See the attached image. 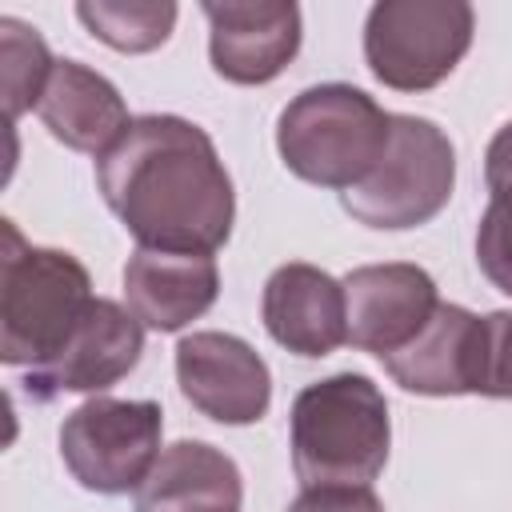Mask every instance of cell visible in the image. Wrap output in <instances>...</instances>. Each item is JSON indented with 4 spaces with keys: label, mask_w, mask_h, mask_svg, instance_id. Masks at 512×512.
<instances>
[{
    "label": "cell",
    "mask_w": 512,
    "mask_h": 512,
    "mask_svg": "<svg viewBox=\"0 0 512 512\" xmlns=\"http://www.w3.org/2000/svg\"><path fill=\"white\" fill-rule=\"evenodd\" d=\"M96 188L140 248L212 256L236 220L216 144L184 116H136L96 160Z\"/></svg>",
    "instance_id": "obj_1"
},
{
    "label": "cell",
    "mask_w": 512,
    "mask_h": 512,
    "mask_svg": "<svg viewBox=\"0 0 512 512\" xmlns=\"http://www.w3.org/2000/svg\"><path fill=\"white\" fill-rule=\"evenodd\" d=\"M388 440L384 392L360 372L316 380L292 404V468L304 488H368L384 472Z\"/></svg>",
    "instance_id": "obj_2"
},
{
    "label": "cell",
    "mask_w": 512,
    "mask_h": 512,
    "mask_svg": "<svg viewBox=\"0 0 512 512\" xmlns=\"http://www.w3.org/2000/svg\"><path fill=\"white\" fill-rule=\"evenodd\" d=\"M92 304L88 268L60 248H32L4 220L0 252V360L40 368Z\"/></svg>",
    "instance_id": "obj_3"
},
{
    "label": "cell",
    "mask_w": 512,
    "mask_h": 512,
    "mask_svg": "<svg viewBox=\"0 0 512 512\" xmlns=\"http://www.w3.org/2000/svg\"><path fill=\"white\" fill-rule=\"evenodd\" d=\"M388 124L392 112L368 92L352 84H316L280 112L276 148L300 180L348 192L376 168L388 144Z\"/></svg>",
    "instance_id": "obj_4"
},
{
    "label": "cell",
    "mask_w": 512,
    "mask_h": 512,
    "mask_svg": "<svg viewBox=\"0 0 512 512\" xmlns=\"http://www.w3.org/2000/svg\"><path fill=\"white\" fill-rule=\"evenodd\" d=\"M456 184V152L452 140L424 116H392L388 144L376 168L340 192V204L352 220L368 228H420L428 224L452 196Z\"/></svg>",
    "instance_id": "obj_5"
},
{
    "label": "cell",
    "mask_w": 512,
    "mask_h": 512,
    "mask_svg": "<svg viewBox=\"0 0 512 512\" xmlns=\"http://www.w3.org/2000/svg\"><path fill=\"white\" fill-rule=\"evenodd\" d=\"M476 16L464 0H380L364 20V60L396 92L436 88L464 60Z\"/></svg>",
    "instance_id": "obj_6"
},
{
    "label": "cell",
    "mask_w": 512,
    "mask_h": 512,
    "mask_svg": "<svg viewBox=\"0 0 512 512\" xmlns=\"http://www.w3.org/2000/svg\"><path fill=\"white\" fill-rule=\"evenodd\" d=\"M160 432V404L92 396L68 412L60 428V456L88 492L120 496L148 480L152 464L160 460Z\"/></svg>",
    "instance_id": "obj_7"
},
{
    "label": "cell",
    "mask_w": 512,
    "mask_h": 512,
    "mask_svg": "<svg viewBox=\"0 0 512 512\" xmlns=\"http://www.w3.org/2000/svg\"><path fill=\"white\" fill-rule=\"evenodd\" d=\"M184 400L216 424H256L272 400L268 364L232 332H192L176 344Z\"/></svg>",
    "instance_id": "obj_8"
},
{
    "label": "cell",
    "mask_w": 512,
    "mask_h": 512,
    "mask_svg": "<svg viewBox=\"0 0 512 512\" xmlns=\"http://www.w3.org/2000/svg\"><path fill=\"white\" fill-rule=\"evenodd\" d=\"M140 352L144 324L116 300L92 296L64 348L40 368H32L28 392L40 400H52L60 392H104L140 364Z\"/></svg>",
    "instance_id": "obj_9"
},
{
    "label": "cell",
    "mask_w": 512,
    "mask_h": 512,
    "mask_svg": "<svg viewBox=\"0 0 512 512\" xmlns=\"http://www.w3.org/2000/svg\"><path fill=\"white\" fill-rule=\"evenodd\" d=\"M348 340L372 356L412 344L440 308L436 280L420 264H364L344 276Z\"/></svg>",
    "instance_id": "obj_10"
},
{
    "label": "cell",
    "mask_w": 512,
    "mask_h": 512,
    "mask_svg": "<svg viewBox=\"0 0 512 512\" xmlns=\"http://www.w3.org/2000/svg\"><path fill=\"white\" fill-rule=\"evenodd\" d=\"M212 68L232 84H268L300 52V8L292 0L204 4Z\"/></svg>",
    "instance_id": "obj_11"
},
{
    "label": "cell",
    "mask_w": 512,
    "mask_h": 512,
    "mask_svg": "<svg viewBox=\"0 0 512 512\" xmlns=\"http://www.w3.org/2000/svg\"><path fill=\"white\" fill-rule=\"evenodd\" d=\"M264 328L296 356H328L348 340L344 284L316 264H280L264 284Z\"/></svg>",
    "instance_id": "obj_12"
},
{
    "label": "cell",
    "mask_w": 512,
    "mask_h": 512,
    "mask_svg": "<svg viewBox=\"0 0 512 512\" xmlns=\"http://www.w3.org/2000/svg\"><path fill=\"white\" fill-rule=\"evenodd\" d=\"M220 272L204 252L136 248L124 264L128 312L152 332H180L216 304Z\"/></svg>",
    "instance_id": "obj_13"
},
{
    "label": "cell",
    "mask_w": 512,
    "mask_h": 512,
    "mask_svg": "<svg viewBox=\"0 0 512 512\" xmlns=\"http://www.w3.org/2000/svg\"><path fill=\"white\" fill-rule=\"evenodd\" d=\"M36 112H40L44 128L64 148L88 152L96 160L132 124V116L124 108V96L116 92V84L108 76H100L96 68L80 64V60H56Z\"/></svg>",
    "instance_id": "obj_14"
},
{
    "label": "cell",
    "mask_w": 512,
    "mask_h": 512,
    "mask_svg": "<svg viewBox=\"0 0 512 512\" xmlns=\"http://www.w3.org/2000/svg\"><path fill=\"white\" fill-rule=\"evenodd\" d=\"M240 468L204 440H176L136 488V512H236Z\"/></svg>",
    "instance_id": "obj_15"
},
{
    "label": "cell",
    "mask_w": 512,
    "mask_h": 512,
    "mask_svg": "<svg viewBox=\"0 0 512 512\" xmlns=\"http://www.w3.org/2000/svg\"><path fill=\"white\" fill-rule=\"evenodd\" d=\"M476 328L480 316H472L460 304H444L432 312L424 332L404 344L400 352L384 356L380 364L388 376L420 396H464L472 392V356H476Z\"/></svg>",
    "instance_id": "obj_16"
},
{
    "label": "cell",
    "mask_w": 512,
    "mask_h": 512,
    "mask_svg": "<svg viewBox=\"0 0 512 512\" xmlns=\"http://www.w3.org/2000/svg\"><path fill=\"white\" fill-rule=\"evenodd\" d=\"M76 16L96 40H104L116 52H152L172 36L176 4L172 0H128V4L84 0L76 4Z\"/></svg>",
    "instance_id": "obj_17"
},
{
    "label": "cell",
    "mask_w": 512,
    "mask_h": 512,
    "mask_svg": "<svg viewBox=\"0 0 512 512\" xmlns=\"http://www.w3.org/2000/svg\"><path fill=\"white\" fill-rule=\"evenodd\" d=\"M56 60L44 44V36L16 20V16H0V84H4V116L8 124L28 112L32 104L40 108V96L48 88Z\"/></svg>",
    "instance_id": "obj_18"
},
{
    "label": "cell",
    "mask_w": 512,
    "mask_h": 512,
    "mask_svg": "<svg viewBox=\"0 0 512 512\" xmlns=\"http://www.w3.org/2000/svg\"><path fill=\"white\" fill-rule=\"evenodd\" d=\"M472 392L476 396H512V312H488L476 328L472 356Z\"/></svg>",
    "instance_id": "obj_19"
},
{
    "label": "cell",
    "mask_w": 512,
    "mask_h": 512,
    "mask_svg": "<svg viewBox=\"0 0 512 512\" xmlns=\"http://www.w3.org/2000/svg\"><path fill=\"white\" fill-rule=\"evenodd\" d=\"M476 260L484 276L512 296V196H492L476 232Z\"/></svg>",
    "instance_id": "obj_20"
},
{
    "label": "cell",
    "mask_w": 512,
    "mask_h": 512,
    "mask_svg": "<svg viewBox=\"0 0 512 512\" xmlns=\"http://www.w3.org/2000/svg\"><path fill=\"white\" fill-rule=\"evenodd\" d=\"M288 512H384L372 488H304Z\"/></svg>",
    "instance_id": "obj_21"
},
{
    "label": "cell",
    "mask_w": 512,
    "mask_h": 512,
    "mask_svg": "<svg viewBox=\"0 0 512 512\" xmlns=\"http://www.w3.org/2000/svg\"><path fill=\"white\" fill-rule=\"evenodd\" d=\"M484 180L492 196H512V120L492 136L484 152Z\"/></svg>",
    "instance_id": "obj_22"
}]
</instances>
